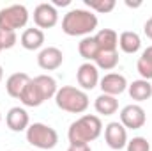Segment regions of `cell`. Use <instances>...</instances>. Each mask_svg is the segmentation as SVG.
Wrapping results in <instances>:
<instances>
[{"instance_id":"1","label":"cell","mask_w":152,"mask_h":151,"mask_svg":"<svg viewBox=\"0 0 152 151\" xmlns=\"http://www.w3.org/2000/svg\"><path fill=\"white\" fill-rule=\"evenodd\" d=\"M97 29V16L87 9H71L62 18V30L67 36H90Z\"/></svg>"},{"instance_id":"2","label":"cell","mask_w":152,"mask_h":151,"mask_svg":"<svg viewBox=\"0 0 152 151\" xmlns=\"http://www.w3.org/2000/svg\"><path fill=\"white\" fill-rule=\"evenodd\" d=\"M103 132V123L97 115L85 114L75 123H71L67 130V139L69 144H90L96 141Z\"/></svg>"},{"instance_id":"3","label":"cell","mask_w":152,"mask_h":151,"mask_svg":"<svg viewBox=\"0 0 152 151\" xmlns=\"http://www.w3.org/2000/svg\"><path fill=\"white\" fill-rule=\"evenodd\" d=\"M55 103L58 109L66 110L69 114H83L88 109V94L78 87L64 85L55 94Z\"/></svg>"},{"instance_id":"4","label":"cell","mask_w":152,"mask_h":151,"mask_svg":"<svg viewBox=\"0 0 152 151\" xmlns=\"http://www.w3.org/2000/svg\"><path fill=\"white\" fill-rule=\"evenodd\" d=\"M27 142L37 150H53L58 142V133L50 124L34 123L27 128Z\"/></svg>"},{"instance_id":"5","label":"cell","mask_w":152,"mask_h":151,"mask_svg":"<svg viewBox=\"0 0 152 151\" xmlns=\"http://www.w3.org/2000/svg\"><path fill=\"white\" fill-rule=\"evenodd\" d=\"M28 21V11L21 4H14L9 7L0 9V29L16 32L18 29H23Z\"/></svg>"},{"instance_id":"6","label":"cell","mask_w":152,"mask_h":151,"mask_svg":"<svg viewBox=\"0 0 152 151\" xmlns=\"http://www.w3.org/2000/svg\"><path fill=\"white\" fill-rule=\"evenodd\" d=\"M147 121V114L143 110V107L136 105V103H131V105H126L122 110H120V123L122 126L127 130H140L143 128Z\"/></svg>"},{"instance_id":"7","label":"cell","mask_w":152,"mask_h":151,"mask_svg":"<svg viewBox=\"0 0 152 151\" xmlns=\"http://www.w3.org/2000/svg\"><path fill=\"white\" fill-rule=\"evenodd\" d=\"M58 21V13H57V7L53 4H48V2H42L39 4L37 7L34 9V23L37 25V29H51L55 27Z\"/></svg>"},{"instance_id":"8","label":"cell","mask_w":152,"mask_h":151,"mask_svg":"<svg viewBox=\"0 0 152 151\" xmlns=\"http://www.w3.org/2000/svg\"><path fill=\"white\" fill-rule=\"evenodd\" d=\"M104 141H106L108 148L122 150L127 146V130L122 126V123L112 121L104 126Z\"/></svg>"},{"instance_id":"9","label":"cell","mask_w":152,"mask_h":151,"mask_svg":"<svg viewBox=\"0 0 152 151\" xmlns=\"http://www.w3.org/2000/svg\"><path fill=\"white\" fill-rule=\"evenodd\" d=\"M64 62V53L60 48L57 46H48V48H42L37 55V64L41 70L44 71H53V70H58Z\"/></svg>"},{"instance_id":"10","label":"cell","mask_w":152,"mask_h":151,"mask_svg":"<svg viewBox=\"0 0 152 151\" xmlns=\"http://www.w3.org/2000/svg\"><path fill=\"white\" fill-rule=\"evenodd\" d=\"M76 80L81 91H92L99 84V70L92 62H83L78 71H76Z\"/></svg>"},{"instance_id":"11","label":"cell","mask_w":152,"mask_h":151,"mask_svg":"<svg viewBox=\"0 0 152 151\" xmlns=\"http://www.w3.org/2000/svg\"><path fill=\"white\" fill-rule=\"evenodd\" d=\"M127 80L126 76L120 73H106L99 80V87L103 91V94H110V96H118L127 89Z\"/></svg>"},{"instance_id":"12","label":"cell","mask_w":152,"mask_h":151,"mask_svg":"<svg viewBox=\"0 0 152 151\" xmlns=\"http://www.w3.org/2000/svg\"><path fill=\"white\" fill-rule=\"evenodd\" d=\"M5 123L9 126V130L12 132H23L30 126V119H28V112L21 107H12L7 115H5Z\"/></svg>"},{"instance_id":"13","label":"cell","mask_w":152,"mask_h":151,"mask_svg":"<svg viewBox=\"0 0 152 151\" xmlns=\"http://www.w3.org/2000/svg\"><path fill=\"white\" fill-rule=\"evenodd\" d=\"M30 80H32V78L27 75V73H12V75L7 78V82H5V91H7V94H9L11 98H18V100H20L23 89L28 85Z\"/></svg>"},{"instance_id":"14","label":"cell","mask_w":152,"mask_h":151,"mask_svg":"<svg viewBox=\"0 0 152 151\" xmlns=\"http://www.w3.org/2000/svg\"><path fill=\"white\" fill-rule=\"evenodd\" d=\"M96 43L99 46V52H115L118 46V36L113 29H101L96 32Z\"/></svg>"},{"instance_id":"15","label":"cell","mask_w":152,"mask_h":151,"mask_svg":"<svg viewBox=\"0 0 152 151\" xmlns=\"http://www.w3.org/2000/svg\"><path fill=\"white\" fill-rule=\"evenodd\" d=\"M20 43L25 50H39L42 44H44V32L37 29V27H32V29H25L21 38H20Z\"/></svg>"},{"instance_id":"16","label":"cell","mask_w":152,"mask_h":151,"mask_svg":"<svg viewBox=\"0 0 152 151\" xmlns=\"http://www.w3.org/2000/svg\"><path fill=\"white\" fill-rule=\"evenodd\" d=\"M127 91H129L131 100H134V101H147L152 96V84L149 80L140 78V80H134L133 84H129Z\"/></svg>"},{"instance_id":"17","label":"cell","mask_w":152,"mask_h":151,"mask_svg":"<svg viewBox=\"0 0 152 151\" xmlns=\"http://www.w3.org/2000/svg\"><path fill=\"white\" fill-rule=\"evenodd\" d=\"M34 80V84L37 85L39 93L42 94V98H44V101L46 100H50V98H55V94H57V91H58V87H57V82H55V78L50 75H37L36 78H32Z\"/></svg>"},{"instance_id":"18","label":"cell","mask_w":152,"mask_h":151,"mask_svg":"<svg viewBox=\"0 0 152 151\" xmlns=\"http://www.w3.org/2000/svg\"><path fill=\"white\" fill-rule=\"evenodd\" d=\"M20 101H21L25 107H39V105L44 103V98H42V94L39 93V89H37V85L34 84V80H30L28 85L23 89V93H21V96H20Z\"/></svg>"},{"instance_id":"19","label":"cell","mask_w":152,"mask_h":151,"mask_svg":"<svg viewBox=\"0 0 152 151\" xmlns=\"http://www.w3.org/2000/svg\"><path fill=\"white\" fill-rule=\"evenodd\" d=\"M118 46L124 53H136L142 46V39L136 32L133 30H126L118 36Z\"/></svg>"},{"instance_id":"20","label":"cell","mask_w":152,"mask_h":151,"mask_svg":"<svg viewBox=\"0 0 152 151\" xmlns=\"http://www.w3.org/2000/svg\"><path fill=\"white\" fill-rule=\"evenodd\" d=\"M94 107H96V112L101 114V115H113L118 110V101H117L115 96L99 94L94 101Z\"/></svg>"},{"instance_id":"21","label":"cell","mask_w":152,"mask_h":151,"mask_svg":"<svg viewBox=\"0 0 152 151\" xmlns=\"http://www.w3.org/2000/svg\"><path fill=\"white\" fill-rule=\"evenodd\" d=\"M78 52H80V55H81L87 62L96 61V57H97V53H99V46H97L94 36H87V38L81 39L80 44H78Z\"/></svg>"},{"instance_id":"22","label":"cell","mask_w":152,"mask_h":151,"mask_svg":"<svg viewBox=\"0 0 152 151\" xmlns=\"http://www.w3.org/2000/svg\"><path fill=\"white\" fill-rule=\"evenodd\" d=\"M136 70L143 80H152V44L143 50L136 62Z\"/></svg>"},{"instance_id":"23","label":"cell","mask_w":152,"mask_h":151,"mask_svg":"<svg viewBox=\"0 0 152 151\" xmlns=\"http://www.w3.org/2000/svg\"><path fill=\"white\" fill-rule=\"evenodd\" d=\"M94 62H96L97 70L110 71V70L117 68V64H118V52L117 50L115 52H99Z\"/></svg>"},{"instance_id":"24","label":"cell","mask_w":152,"mask_h":151,"mask_svg":"<svg viewBox=\"0 0 152 151\" xmlns=\"http://www.w3.org/2000/svg\"><path fill=\"white\" fill-rule=\"evenodd\" d=\"M85 5H87L90 11L106 14V13H112V11H113L117 4H115V0H85Z\"/></svg>"},{"instance_id":"25","label":"cell","mask_w":152,"mask_h":151,"mask_svg":"<svg viewBox=\"0 0 152 151\" xmlns=\"http://www.w3.org/2000/svg\"><path fill=\"white\" fill-rule=\"evenodd\" d=\"M127 151H151V144L145 137H133L127 141Z\"/></svg>"},{"instance_id":"26","label":"cell","mask_w":152,"mask_h":151,"mask_svg":"<svg viewBox=\"0 0 152 151\" xmlns=\"http://www.w3.org/2000/svg\"><path fill=\"white\" fill-rule=\"evenodd\" d=\"M18 41V36L16 32H11V30H2L0 29V48L2 50H9L16 44Z\"/></svg>"},{"instance_id":"27","label":"cell","mask_w":152,"mask_h":151,"mask_svg":"<svg viewBox=\"0 0 152 151\" xmlns=\"http://www.w3.org/2000/svg\"><path fill=\"white\" fill-rule=\"evenodd\" d=\"M67 151H92L90 144H69Z\"/></svg>"},{"instance_id":"28","label":"cell","mask_w":152,"mask_h":151,"mask_svg":"<svg viewBox=\"0 0 152 151\" xmlns=\"http://www.w3.org/2000/svg\"><path fill=\"white\" fill-rule=\"evenodd\" d=\"M143 32H145V36L149 39H152V18H149L147 21H145V25H143Z\"/></svg>"},{"instance_id":"29","label":"cell","mask_w":152,"mask_h":151,"mask_svg":"<svg viewBox=\"0 0 152 151\" xmlns=\"http://www.w3.org/2000/svg\"><path fill=\"white\" fill-rule=\"evenodd\" d=\"M69 0H55V5H67Z\"/></svg>"},{"instance_id":"30","label":"cell","mask_w":152,"mask_h":151,"mask_svg":"<svg viewBox=\"0 0 152 151\" xmlns=\"http://www.w3.org/2000/svg\"><path fill=\"white\" fill-rule=\"evenodd\" d=\"M2 78H4V68L0 66V82H2Z\"/></svg>"},{"instance_id":"31","label":"cell","mask_w":152,"mask_h":151,"mask_svg":"<svg viewBox=\"0 0 152 151\" xmlns=\"http://www.w3.org/2000/svg\"><path fill=\"white\" fill-rule=\"evenodd\" d=\"M0 123H2V114H0Z\"/></svg>"},{"instance_id":"32","label":"cell","mask_w":152,"mask_h":151,"mask_svg":"<svg viewBox=\"0 0 152 151\" xmlns=\"http://www.w3.org/2000/svg\"><path fill=\"white\" fill-rule=\"evenodd\" d=\"M0 52H2V48H0Z\"/></svg>"}]
</instances>
